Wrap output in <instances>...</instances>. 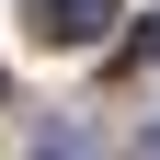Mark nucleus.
Here are the masks:
<instances>
[{
    "instance_id": "obj_2",
    "label": "nucleus",
    "mask_w": 160,
    "mask_h": 160,
    "mask_svg": "<svg viewBox=\"0 0 160 160\" xmlns=\"http://www.w3.org/2000/svg\"><path fill=\"white\" fill-rule=\"evenodd\" d=\"M34 160H92V137H34Z\"/></svg>"
},
{
    "instance_id": "obj_3",
    "label": "nucleus",
    "mask_w": 160,
    "mask_h": 160,
    "mask_svg": "<svg viewBox=\"0 0 160 160\" xmlns=\"http://www.w3.org/2000/svg\"><path fill=\"white\" fill-rule=\"evenodd\" d=\"M149 160H160V126H149Z\"/></svg>"
},
{
    "instance_id": "obj_4",
    "label": "nucleus",
    "mask_w": 160,
    "mask_h": 160,
    "mask_svg": "<svg viewBox=\"0 0 160 160\" xmlns=\"http://www.w3.org/2000/svg\"><path fill=\"white\" fill-rule=\"evenodd\" d=\"M149 57H160V23H149Z\"/></svg>"
},
{
    "instance_id": "obj_1",
    "label": "nucleus",
    "mask_w": 160,
    "mask_h": 160,
    "mask_svg": "<svg viewBox=\"0 0 160 160\" xmlns=\"http://www.w3.org/2000/svg\"><path fill=\"white\" fill-rule=\"evenodd\" d=\"M114 12H126V0H34V34H46V46H103Z\"/></svg>"
}]
</instances>
